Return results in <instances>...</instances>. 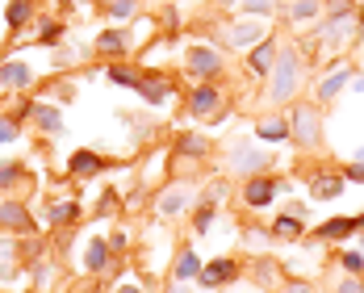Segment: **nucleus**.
Returning a JSON list of instances; mask_svg holds the SVG:
<instances>
[{"instance_id": "f257e3e1", "label": "nucleus", "mask_w": 364, "mask_h": 293, "mask_svg": "<svg viewBox=\"0 0 364 293\" xmlns=\"http://www.w3.org/2000/svg\"><path fill=\"white\" fill-rule=\"evenodd\" d=\"M272 67H277V76H272V101L281 105V101H289L293 88H297V51H281Z\"/></svg>"}, {"instance_id": "f03ea898", "label": "nucleus", "mask_w": 364, "mask_h": 293, "mask_svg": "<svg viewBox=\"0 0 364 293\" xmlns=\"http://www.w3.org/2000/svg\"><path fill=\"white\" fill-rule=\"evenodd\" d=\"M289 134H293L301 146H314V142H319V134H323V130H319V113L310 109V105H301V109L289 118Z\"/></svg>"}, {"instance_id": "7ed1b4c3", "label": "nucleus", "mask_w": 364, "mask_h": 293, "mask_svg": "<svg viewBox=\"0 0 364 293\" xmlns=\"http://www.w3.org/2000/svg\"><path fill=\"white\" fill-rule=\"evenodd\" d=\"M272 197H277V180H268V176H251L247 188H243V202L255 206V210H259V206H268Z\"/></svg>"}, {"instance_id": "20e7f679", "label": "nucleus", "mask_w": 364, "mask_h": 293, "mask_svg": "<svg viewBox=\"0 0 364 293\" xmlns=\"http://www.w3.org/2000/svg\"><path fill=\"white\" fill-rule=\"evenodd\" d=\"M218 67H222V59L210 51V46H193L189 51V72L193 76H218Z\"/></svg>"}, {"instance_id": "39448f33", "label": "nucleus", "mask_w": 364, "mask_h": 293, "mask_svg": "<svg viewBox=\"0 0 364 293\" xmlns=\"http://www.w3.org/2000/svg\"><path fill=\"white\" fill-rule=\"evenodd\" d=\"M235 272H239V264H235V260H214V264H205L197 276H201V285H205V289H214V285L231 281Z\"/></svg>"}, {"instance_id": "423d86ee", "label": "nucleus", "mask_w": 364, "mask_h": 293, "mask_svg": "<svg viewBox=\"0 0 364 293\" xmlns=\"http://www.w3.org/2000/svg\"><path fill=\"white\" fill-rule=\"evenodd\" d=\"M0 226H9V230H30V226H34V218H30V210H25V206L5 202V206H0Z\"/></svg>"}, {"instance_id": "0eeeda50", "label": "nucleus", "mask_w": 364, "mask_h": 293, "mask_svg": "<svg viewBox=\"0 0 364 293\" xmlns=\"http://www.w3.org/2000/svg\"><path fill=\"white\" fill-rule=\"evenodd\" d=\"M214 105H218V88H214V84H201V88L189 92V109H193V113H210Z\"/></svg>"}, {"instance_id": "6e6552de", "label": "nucleus", "mask_w": 364, "mask_h": 293, "mask_svg": "<svg viewBox=\"0 0 364 293\" xmlns=\"http://www.w3.org/2000/svg\"><path fill=\"white\" fill-rule=\"evenodd\" d=\"M30 80H34V72L21 67V63H5V67H0V84H5V88H25Z\"/></svg>"}, {"instance_id": "1a4fd4ad", "label": "nucleus", "mask_w": 364, "mask_h": 293, "mask_svg": "<svg viewBox=\"0 0 364 293\" xmlns=\"http://www.w3.org/2000/svg\"><path fill=\"white\" fill-rule=\"evenodd\" d=\"M231 164H235V172H259V168L268 164V155H255L251 146H243V151L231 155Z\"/></svg>"}, {"instance_id": "9d476101", "label": "nucleus", "mask_w": 364, "mask_h": 293, "mask_svg": "<svg viewBox=\"0 0 364 293\" xmlns=\"http://www.w3.org/2000/svg\"><path fill=\"white\" fill-rule=\"evenodd\" d=\"M138 92H142V101L164 105L168 101V80H138Z\"/></svg>"}, {"instance_id": "9b49d317", "label": "nucleus", "mask_w": 364, "mask_h": 293, "mask_svg": "<svg viewBox=\"0 0 364 293\" xmlns=\"http://www.w3.org/2000/svg\"><path fill=\"white\" fill-rule=\"evenodd\" d=\"M272 63H277V46H272V42H259V46H255V55H251V72L264 76Z\"/></svg>"}, {"instance_id": "f8f14e48", "label": "nucleus", "mask_w": 364, "mask_h": 293, "mask_svg": "<svg viewBox=\"0 0 364 293\" xmlns=\"http://www.w3.org/2000/svg\"><path fill=\"white\" fill-rule=\"evenodd\" d=\"M30 118L38 122V130H46V134H59V113L50 109V105H34V109H30Z\"/></svg>"}, {"instance_id": "ddd939ff", "label": "nucleus", "mask_w": 364, "mask_h": 293, "mask_svg": "<svg viewBox=\"0 0 364 293\" xmlns=\"http://www.w3.org/2000/svg\"><path fill=\"white\" fill-rule=\"evenodd\" d=\"M105 264H109V243H105V239H92V243H88V268L100 272Z\"/></svg>"}, {"instance_id": "4468645a", "label": "nucleus", "mask_w": 364, "mask_h": 293, "mask_svg": "<svg viewBox=\"0 0 364 293\" xmlns=\"http://www.w3.org/2000/svg\"><path fill=\"white\" fill-rule=\"evenodd\" d=\"M72 172H76V176H92V172H100V155H92V151H76V155H72Z\"/></svg>"}, {"instance_id": "2eb2a0df", "label": "nucleus", "mask_w": 364, "mask_h": 293, "mask_svg": "<svg viewBox=\"0 0 364 293\" xmlns=\"http://www.w3.org/2000/svg\"><path fill=\"white\" fill-rule=\"evenodd\" d=\"M339 193H343V180H339V176H319V180H314V197L331 202V197H339Z\"/></svg>"}, {"instance_id": "dca6fc26", "label": "nucleus", "mask_w": 364, "mask_h": 293, "mask_svg": "<svg viewBox=\"0 0 364 293\" xmlns=\"http://www.w3.org/2000/svg\"><path fill=\"white\" fill-rule=\"evenodd\" d=\"M264 142H281V138H289V126L285 122H277V118H268V122H259V130H255Z\"/></svg>"}, {"instance_id": "f3484780", "label": "nucleus", "mask_w": 364, "mask_h": 293, "mask_svg": "<svg viewBox=\"0 0 364 293\" xmlns=\"http://www.w3.org/2000/svg\"><path fill=\"white\" fill-rule=\"evenodd\" d=\"M343 84H347V72H343V67H339V72H335V76H327V80H323V84H319V101H331V96H335V92H339V88H343Z\"/></svg>"}, {"instance_id": "a211bd4d", "label": "nucleus", "mask_w": 364, "mask_h": 293, "mask_svg": "<svg viewBox=\"0 0 364 293\" xmlns=\"http://www.w3.org/2000/svg\"><path fill=\"white\" fill-rule=\"evenodd\" d=\"M352 230H356V218H335V222H327L319 235H323V239H343V235H352Z\"/></svg>"}, {"instance_id": "6ab92c4d", "label": "nucleus", "mask_w": 364, "mask_h": 293, "mask_svg": "<svg viewBox=\"0 0 364 293\" xmlns=\"http://www.w3.org/2000/svg\"><path fill=\"white\" fill-rule=\"evenodd\" d=\"M25 21H30V0H13V5H9V25L21 30Z\"/></svg>"}, {"instance_id": "aec40b11", "label": "nucleus", "mask_w": 364, "mask_h": 293, "mask_svg": "<svg viewBox=\"0 0 364 293\" xmlns=\"http://www.w3.org/2000/svg\"><path fill=\"white\" fill-rule=\"evenodd\" d=\"M226 38H231L235 46H243V42H255V38H259V21H251V25H239V30H231Z\"/></svg>"}, {"instance_id": "412c9836", "label": "nucleus", "mask_w": 364, "mask_h": 293, "mask_svg": "<svg viewBox=\"0 0 364 293\" xmlns=\"http://www.w3.org/2000/svg\"><path fill=\"white\" fill-rule=\"evenodd\" d=\"M201 272V260L193 256V252H180V260H176V276H197Z\"/></svg>"}, {"instance_id": "4be33fe9", "label": "nucleus", "mask_w": 364, "mask_h": 293, "mask_svg": "<svg viewBox=\"0 0 364 293\" xmlns=\"http://www.w3.org/2000/svg\"><path fill=\"white\" fill-rule=\"evenodd\" d=\"M100 51H109V55H122L126 51V34H100Z\"/></svg>"}, {"instance_id": "5701e85b", "label": "nucleus", "mask_w": 364, "mask_h": 293, "mask_svg": "<svg viewBox=\"0 0 364 293\" xmlns=\"http://www.w3.org/2000/svg\"><path fill=\"white\" fill-rule=\"evenodd\" d=\"M180 155H205V138L201 134H184L180 138Z\"/></svg>"}, {"instance_id": "b1692460", "label": "nucleus", "mask_w": 364, "mask_h": 293, "mask_svg": "<svg viewBox=\"0 0 364 293\" xmlns=\"http://www.w3.org/2000/svg\"><path fill=\"white\" fill-rule=\"evenodd\" d=\"M210 222H214V206L205 202V206L197 210V222H193V230H197V235H205V230H210Z\"/></svg>"}, {"instance_id": "393cba45", "label": "nucleus", "mask_w": 364, "mask_h": 293, "mask_svg": "<svg viewBox=\"0 0 364 293\" xmlns=\"http://www.w3.org/2000/svg\"><path fill=\"white\" fill-rule=\"evenodd\" d=\"M277 235H285V239H293V235H301V222H297L293 214H285V218H277Z\"/></svg>"}, {"instance_id": "a878e982", "label": "nucleus", "mask_w": 364, "mask_h": 293, "mask_svg": "<svg viewBox=\"0 0 364 293\" xmlns=\"http://www.w3.org/2000/svg\"><path fill=\"white\" fill-rule=\"evenodd\" d=\"M314 13H319V5H314V0H297V5H293V21H310Z\"/></svg>"}, {"instance_id": "bb28decb", "label": "nucleus", "mask_w": 364, "mask_h": 293, "mask_svg": "<svg viewBox=\"0 0 364 293\" xmlns=\"http://www.w3.org/2000/svg\"><path fill=\"white\" fill-rule=\"evenodd\" d=\"M109 80H114V84H130V88H138V76H134L130 67H109Z\"/></svg>"}, {"instance_id": "cd10ccee", "label": "nucleus", "mask_w": 364, "mask_h": 293, "mask_svg": "<svg viewBox=\"0 0 364 293\" xmlns=\"http://www.w3.org/2000/svg\"><path fill=\"white\" fill-rule=\"evenodd\" d=\"M76 218V206L67 202V206H50V222H72Z\"/></svg>"}, {"instance_id": "c85d7f7f", "label": "nucleus", "mask_w": 364, "mask_h": 293, "mask_svg": "<svg viewBox=\"0 0 364 293\" xmlns=\"http://www.w3.org/2000/svg\"><path fill=\"white\" fill-rule=\"evenodd\" d=\"M343 268L347 272H364V252H343Z\"/></svg>"}, {"instance_id": "c756f323", "label": "nucleus", "mask_w": 364, "mask_h": 293, "mask_svg": "<svg viewBox=\"0 0 364 293\" xmlns=\"http://www.w3.org/2000/svg\"><path fill=\"white\" fill-rule=\"evenodd\" d=\"M109 9H114V17H130L134 13V0H109Z\"/></svg>"}, {"instance_id": "7c9ffc66", "label": "nucleus", "mask_w": 364, "mask_h": 293, "mask_svg": "<svg viewBox=\"0 0 364 293\" xmlns=\"http://www.w3.org/2000/svg\"><path fill=\"white\" fill-rule=\"evenodd\" d=\"M13 138H17V126L9 118H0V142H13Z\"/></svg>"}, {"instance_id": "2f4dec72", "label": "nucleus", "mask_w": 364, "mask_h": 293, "mask_svg": "<svg viewBox=\"0 0 364 293\" xmlns=\"http://www.w3.org/2000/svg\"><path fill=\"white\" fill-rule=\"evenodd\" d=\"M13 180H17V168H13V164H5V168H0V188L13 184Z\"/></svg>"}, {"instance_id": "473e14b6", "label": "nucleus", "mask_w": 364, "mask_h": 293, "mask_svg": "<svg viewBox=\"0 0 364 293\" xmlns=\"http://www.w3.org/2000/svg\"><path fill=\"white\" fill-rule=\"evenodd\" d=\"M184 206V197H180V193H176V197H164V214H176Z\"/></svg>"}, {"instance_id": "72a5a7b5", "label": "nucleus", "mask_w": 364, "mask_h": 293, "mask_svg": "<svg viewBox=\"0 0 364 293\" xmlns=\"http://www.w3.org/2000/svg\"><path fill=\"white\" fill-rule=\"evenodd\" d=\"M339 293H364V285H360V281H343Z\"/></svg>"}, {"instance_id": "f704fd0d", "label": "nucleus", "mask_w": 364, "mask_h": 293, "mask_svg": "<svg viewBox=\"0 0 364 293\" xmlns=\"http://www.w3.org/2000/svg\"><path fill=\"white\" fill-rule=\"evenodd\" d=\"M347 176H352V180H360V184H364V160H356V164H352V172H347Z\"/></svg>"}, {"instance_id": "c9c22d12", "label": "nucleus", "mask_w": 364, "mask_h": 293, "mask_svg": "<svg viewBox=\"0 0 364 293\" xmlns=\"http://www.w3.org/2000/svg\"><path fill=\"white\" fill-rule=\"evenodd\" d=\"M347 5H352V0H331V13H335V17H343V13H347Z\"/></svg>"}, {"instance_id": "e433bc0d", "label": "nucleus", "mask_w": 364, "mask_h": 293, "mask_svg": "<svg viewBox=\"0 0 364 293\" xmlns=\"http://www.w3.org/2000/svg\"><path fill=\"white\" fill-rule=\"evenodd\" d=\"M268 5H272V0H247V9H251V13H264Z\"/></svg>"}, {"instance_id": "4c0bfd02", "label": "nucleus", "mask_w": 364, "mask_h": 293, "mask_svg": "<svg viewBox=\"0 0 364 293\" xmlns=\"http://www.w3.org/2000/svg\"><path fill=\"white\" fill-rule=\"evenodd\" d=\"M118 293H142V289H138V285H122Z\"/></svg>"}, {"instance_id": "58836bf2", "label": "nucleus", "mask_w": 364, "mask_h": 293, "mask_svg": "<svg viewBox=\"0 0 364 293\" xmlns=\"http://www.w3.org/2000/svg\"><path fill=\"white\" fill-rule=\"evenodd\" d=\"M289 293H314V289H306V285H293V289H289Z\"/></svg>"}, {"instance_id": "ea45409f", "label": "nucleus", "mask_w": 364, "mask_h": 293, "mask_svg": "<svg viewBox=\"0 0 364 293\" xmlns=\"http://www.w3.org/2000/svg\"><path fill=\"white\" fill-rule=\"evenodd\" d=\"M360 25H364V9H360Z\"/></svg>"}, {"instance_id": "a19ab883", "label": "nucleus", "mask_w": 364, "mask_h": 293, "mask_svg": "<svg viewBox=\"0 0 364 293\" xmlns=\"http://www.w3.org/2000/svg\"><path fill=\"white\" fill-rule=\"evenodd\" d=\"M222 5H235V0H222Z\"/></svg>"}]
</instances>
